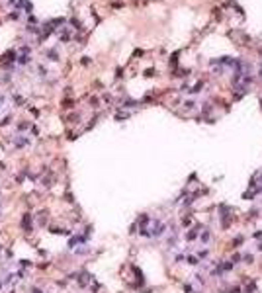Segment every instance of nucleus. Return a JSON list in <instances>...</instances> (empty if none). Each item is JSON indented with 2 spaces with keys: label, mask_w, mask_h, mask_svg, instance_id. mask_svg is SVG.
Returning <instances> with one entry per match:
<instances>
[{
  "label": "nucleus",
  "mask_w": 262,
  "mask_h": 293,
  "mask_svg": "<svg viewBox=\"0 0 262 293\" xmlns=\"http://www.w3.org/2000/svg\"><path fill=\"white\" fill-rule=\"evenodd\" d=\"M2 285H4V281H2V279H0V289H2Z\"/></svg>",
  "instance_id": "4468645a"
},
{
  "label": "nucleus",
  "mask_w": 262,
  "mask_h": 293,
  "mask_svg": "<svg viewBox=\"0 0 262 293\" xmlns=\"http://www.w3.org/2000/svg\"><path fill=\"white\" fill-rule=\"evenodd\" d=\"M49 233H53V235H65V237H70V231L69 229H61V227H49Z\"/></svg>",
  "instance_id": "7ed1b4c3"
},
{
  "label": "nucleus",
  "mask_w": 262,
  "mask_h": 293,
  "mask_svg": "<svg viewBox=\"0 0 262 293\" xmlns=\"http://www.w3.org/2000/svg\"><path fill=\"white\" fill-rule=\"evenodd\" d=\"M0 170H6V164L4 162H0Z\"/></svg>",
  "instance_id": "ddd939ff"
},
{
  "label": "nucleus",
  "mask_w": 262,
  "mask_h": 293,
  "mask_svg": "<svg viewBox=\"0 0 262 293\" xmlns=\"http://www.w3.org/2000/svg\"><path fill=\"white\" fill-rule=\"evenodd\" d=\"M20 227H22L23 233H33V215L31 213H23L22 221H20Z\"/></svg>",
  "instance_id": "f257e3e1"
},
{
  "label": "nucleus",
  "mask_w": 262,
  "mask_h": 293,
  "mask_svg": "<svg viewBox=\"0 0 262 293\" xmlns=\"http://www.w3.org/2000/svg\"><path fill=\"white\" fill-rule=\"evenodd\" d=\"M196 237H198V231L192 229V233H188V240H196Z\"/></svg>",
  "instance_id": "9d476101"
},
{
  "label": "nucleus",
  "mask_w": 262,
  "mask_h": 293,
  "mask_svg": "<svg viewBox=\"0 0 262 293\" xmlns=\"http://www.w3.org/2000/svg\"><path fill=\"white\" fill-rule=\"evenodd\" d=\"M29 293H43V289L37 287V285H31V287H29Z\"/></svg>",
  "instance_id": "1a4fd4ad"
},
{
  "label": "nucleus",
  "mask_w": 262,
  "mask_h": 293,
  "mask_svg": "<svg viewBox=\"0 0 262 293\" xmlns=\"http://www.w3.org/2000/svg\"><path fill=\"white\" fill-rule=\"evenodd\" d=\"M127 117H129V113H127V112H119V113H116V119H117V121L127 119Z\"/></svg>",
  "instance_id": "0eeeda50"
},
{
  "label": "nucleus",
  "mask_w": 262,
  "mask_h": 293,
  "mask_svg": "<svg viewBox=\"0 0 262 293\" xmlns=\"http://www.w3.org/2000/svg\"><path fill=\"white\" fill-rule=\"evenodd\" d=\"M26 145H29L28 137L20 135V137H16V139H14V147H16V149H22V147H26Z\"/></svg>",
  "instance_id": "f03ea898"
},
{
  "label": "nucleus",
  "mask_w": 262,
  "mask_h": 293,
  "mask_svg": "<svg viewBox=\"0 0 262 293\" xmlns=\"http://www.w3.org/2000/svg\"><path fill=\"white\" fill-rule=\"evenodd\" d=\"M63 107H72V100H65V102H63Z\"/></svg>",
  "instance_id": "f8f14e48"
},
{
  "label": "nucleus",
  "mask_w": 262,
  "mask_h": 293,
  "mask_svg": "<svg viewBox=\"0 0 262 293\" xmlns=\"http://www.w3.org/2000/svg\"><path fill=\"white\" fill-rule=\"evenodd\" d=\"M10 121H12V117H10V115H6L4 119L0 121V127H6V125H8V123H10Z\"/></svg>",
  "instance_id": "6e6552de"
},
{
  "label": "nucleus",
  "mask_w": 262,
  "mask_h": 293,
  "mask_svg": "<svg viewBox=\"0 0 262 293\" xmlns=\"http://www.w3.org/2000/svg\"><path fill=\"white\" fill-rule=\"evenodd\" d=\"M65 201L72 203V201H75V199H72V194H69V191H67V194H65Z\"/></svg>",
  "instance_id": "9b49d317"
},
{
  "label": "nucleus",
  "mask_w": 262,
  "mask_h": 293,
  "mask_svg": "<svg viewBox=\"0 0 262 293\" xmlns=\"http://www.w3.org/2000/svg\"><path fill=\"white\" fill-rule=\"evenodd\" d=\"M41 186L43 188H51L53 186V172H49V176H45L41 180Z\"/></svg>",
  "instance_id": "20e7f679"
},
{
  "label": "nucleus",
  "mask_w": 262,
  "mask_h": 293,
  "mask_svg": "<svg viewBox=\"0 0 262 293\" xmlns=\"http://www.w3.org/2000/svg\"><path fill=\"white\" fill-rule=\"evenodd\" d=\"M28 127H31V123H29V121H20V123H18V127H16V129H18V131H26V129H28Z\"/></svg>",
  "instance_id": "39448f33"
},
{
  "label": "nucleus",
  "mask_w": 262,
  "mask_h": 293,
  "mask_svg": "<svg viewBox=\"0 0 262 293\" xmlns=\"http://www.w3.org/2000/svg\"><path fill=\"white\" fill-rule=\"evenodd\" d=\"M20 266H22V268H31L33 262H31V260H26V258H23V260H20Z\"/></svg>",
  "instance_id": "423d86ee"
}]
</instances>
